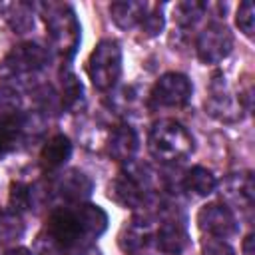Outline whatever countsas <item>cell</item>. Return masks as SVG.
I'll list each match as a JSON object with an SVG mask.
<instances>
[{"mask_svg": "<svg viewBox=\"0 0 255 255\" xmlns=\"http://www.w3.org/2000/svg\"><path fill=\"white\" fill-rule=\"evenodd\" d=\"M149 151L163 161H179L193 151V137L189 131L173 122L161 120L149 131Z\"/></svg>", "mask_w": 255, "mask_h": 255, "instance_id": "cell-1", "label": "cell"}, {"mask_svg": "<svg viewBox=\"0 0 255 255\" xmlns=\"http://www.w3.org/2000/svg\"><path fill=\"white\" fill-rule=\"evenodd\" d=\"M199 223L209 233L221 235V237L233 233V229H235V219H233L231 211L227 207H223V205H217V203L205 205L199 211Z\"/></svg>", "mask_w": 255, "mask_h": 255, "instance_id": "cell-5", "label": "cell"}, {"mask_svg": "<svg viewBox=\"0 0 255 255\" xmlns=\"http://www.w3.org/2000/svg\"><path fill=\"white\" fill-rule=\"evenodd\" d=\"M237 26H239V30L245 34V36H253V4L247 0V2H243L241 6H239V10H237Z\"/></svg>", "mask_w": 255, "mask_h": 255, "instance_id": "cell-13", "label": "cell"}, {"mask_svg": "<svg viewBox=\"0 0 255 255\" xmlns=\"http://www.w3.org/2000/svg\"><path fill=\"white\" fill-rule=\"evenodd\" d=\"M185 187L195 195H207L215 189V177L205 167H193L185 177Z\"/></svg>", "mask_w": 255, "mask_h": 255, "instance_id": "cell-10", "label": "cell"}, {"mask_svg": "<svg viewBox=\"0 0 255 255\" xmlns=\"http://www.w3.org/2000/svg\"><path fill=\"white\" fill-rule=\"evenodd\" d=\"M72 153V143L66 135H54L44 147H42V153H40V161L46 169H56L60 167Z\"/></svg>", "mask_w": 255, "mask_h": 255, "instance_id": "cell-6", "label": "cell"}, {"mask_svg": "<svg viewBox=\"0 0 255 255\" xmlns=\"http://www.w3.org/2000/svg\"><path fill=\"white\" fill-rule=\"evenodd\" d=\"M137 147V137L133 133V129L129 126H120L118 129H114L112 137H110V153L118 159H128Z\"/></svg>", "mask_w": 255, "mask_h": 255, "instance_id": "cell-7", "label": "cell"}, {"mask_svg": "<svg viewBox=\"0 0 255 255\" xmlns=\"http://www.w3.org/2000/svg\"><path fill=\"white\" fill-rule=\"evenodd\" d=\"M20 135V126L14 118H2L0 120V155H6L16 147Z\"/></svg>", "mask_w": 255, "mask_h": 255, "instance_id": "cell-11", "label": "cell"}, {"mask_svg": "<svg viewBox=\"0 0 255 255\" xmlns=\"http://www.w3.org/2000/svg\"><path fill=\"white\" fill-rule=\"evenodd\" d=\"M185 231L179 223H167L159 229L157 233V241H159V247L167 253H177L183 249L185 245Z\"/></svg>", "mask_w": 255, "mask_h": 255, "instance_id": "cell-9", "label": "cell"}, {"mask_svg": "<svg viewBox=\"0 0 255 255\" xmlns=\"http://www.w3.org/2000/svg\"><path fill=\"white\" fill-rule=\"evenodd\" d=\"M143 14H145V4H141V2H116V4H112V16L122 28L133 26L137 20H143Z\"/></svg>", "mask_w": 255, "mask_h": 255, "instance_id": "cell-8", "label": "cell"}, {"mask_svg": "<svg viewBox=\"0 0 255 255\" xmlns=\"http://www.w3.org/2000/svg\"><path fill=\"white\" fill-rule=\"evenodd\" d=\"M191 98V84L183 74H165L161 76L149 96L153 108H183Z\"/></svg>", "mask_w": 255, "mask_h": 255, "instance_id": "cell-3", "label": "cell"}, {"mask_svg": "<svg viewBox=\"0 0 255 255\" xmlns=\"http://www.w3.org/2000/svg\"><path fill=\"white\" fill-rule=\"evenodd\" d=\"M231 34L223 24L207 26L197 40V54L205 64L221 62L231 52Z\"/></svg>", "mask_w": 255, "mask_h": 255, "instance_id": "cell-4", "label": "cell"}, {"mask_svg": "<svg viewBox=\"0 0 255 255\" xmlns=\"http://www.w3.org/2000/svg\"><path fill=\"white\" fill-rule=\"evenodd\" d=\"M120 72H122V50L118 42L102 40L94 48L88 60V74L92 84L100 90H108L118 82Z\"/></svg>", "mask_w": 255, "mask_h": 255, "instance_id": "cell-2", "label": "cell"}, {"mask_svg": "<svg viewBox=\"0 0 255 255\" xmlns=\"http://www.w3.org/2000/svg\"><path fill=\"white\" fill-rule=\"evenodd\" d=\"M114 197L126 205H135L141 195H139L137 185L131 181V177H128V179H120L114 183Z\"/></svg>", "mask_w": 255, "mask_h": 255, "instance_id": "cell-12", "label": "cell"}]
</instances>
